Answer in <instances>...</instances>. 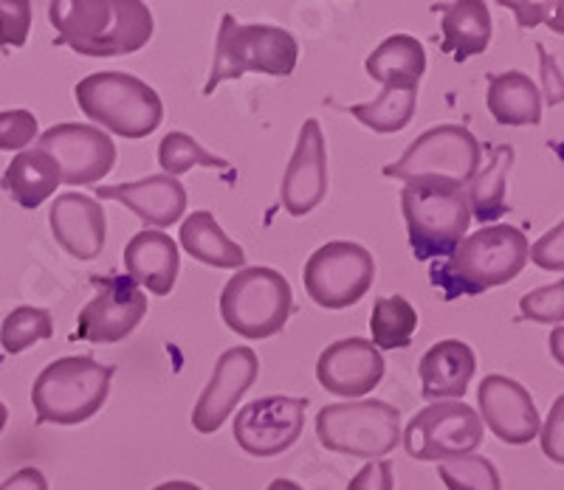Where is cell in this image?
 <instances>
[{"label":"cell","mask_w":564,"mask_h":490,"mask_svg":"<svg viewBox=\"0 0 564 490\" xmlns=\"http://www.w3.org/2000/svg\"><path fill=\"white\" fill-rule=\"evenodd\" d=\"M294 293L274 268H243L220 293V316L226 327L243 338H271L289 325Z\"/></svg>","instance_id":"52a82bcc"},{"label":"cell","mask_w":564,"mask_h":490,"mask_svg":"<svg viewBox=\"0 0 564 490\" xmlns=\"http://www.w3.org/2000/svg\"><path fill=\"white\" fill-rule=\"evenodd\" d=\"M347 490H395L390 459H372L350 479Z\"/></svg>","instance_id":"74e56055"},{"label":"cell","mask_w":564,"mask_h":490,"mask_svg":"<svg viewBox=\"0 0 564 490\" xmlns=\"http://www.w3.org/2000/svg\"><path fill=\"white\" fill-rule=\"evenodd\" d=\"M300 45L291 32L276 26H240L231 14H224L215 45V63H212L209 83L204 94H215L226 79H240L243 74H265V77H289L296 68Z\"/></svg>","instance_id":"8992f818"},{"label":"cell","mask_w":564,"mask_h":490,"mask_svg":"<svg viewBox=\"0 0 564 490\" xmlns=\"http://www.w3.org/2000/svg\"><path fill=\"white\" fill-rule=\"evenodd\" d=\"M528 237L513 226H486L463 237L446 260L432 265V285L443 287L446 302L477 296L517 280L528 262Z\"/></svg>","instance_id":"7a4b0ae2"},{"label":"cell","mask_w":564,"mask_h":490,"mask_svg":"<svg viewBox=\"0 0 564 490\" xmlns=\"http://www.w3.org/2000/svg\"><path fill=\"white\" fill-rule=\"evenodd\" d=\"M265 490H302V488L296 482H291V479H274Z\"/></svg>","instance_id":"ee69618b"},{"label":"cell","mask_w":564,"mask_h":490,"mask_svg":"<svg viewBox=\"0 0 564 490\" xmlns=\"http://www.w3.org/2000/svg\"><path fill=\"white\" fill-rule=\"evenodd\" d=\"M372 280H376L372 254L359 242L347 240L327 242L316 249L302 271L308 296L327 311L356 305L370 291Z\"/></svg>","instance_id":"8fae6325"},{"label":"cell","mask_w":564,"mask_h":490,"mask_svg":"<svg viewBox=\"0 0 564 490\" xmlns=\"http://www.w3.org/2000/svg\"><path fill=\"white\" fill-rule=\"evenodd\" d=\"M372 347L376 350H404L417 330V313L404 296H381L370 313Z\"/></svg>","instance_id":"f1b7e54d"},{"label":"cell","mask_w":564,"mask_h":490,"mask_svg":"<svg viewBox=\"0 0 564 490\" xmlns=\"http://www.w3.org/2000/svg\"><path fill=\"white\" fill-rule=\"evenodd\" d=\"M59 184V170L52 155L43 150H23L7 166V173L0 178V186L7 189L9 198L23 209H37L45 198H52Z\"/></svg>","instance_id":"cb8c5ba5"},{"label":"cell","mask_w":564,"mask_h":490,"mask_svg":"<svg viewBox=\"0 0 564 490\" xmlns=\"http://www.w3.org/2000/svg\"><path fill=\"white\" fill-rule=\"evenodd\" d=\"M316 378L339 398H361L384 378V356L367 338H341L316 363Z\"/></svg>","instance_id":"ac0fdd59"},{"label":"cell","mask_w":564,"mask_h":490,"mask_svg":"<svg viewBox=\"0 0 564 490\" xmlns=\"http://www.w3.org/2000/svg\"><path fill=\"white\" fill-rule=\"evenodd\" d=\"M480 421L491 428L494 437H500L508 446H528L539 434V412L522 383L506 375L482 378L480 392Z\"/></svg>","instance_id":"e0dca14e"},{"label":"cell","mask_w":564,"mask_h":490,"mask_svg":"<svg viewBox=\"0 0 564 490\" xmlns=\"http://www.w3.org/2000/svg\"><path fill=\"white\" fill-rule=\"evenodd\" d=\"M482 166V144L460 124H441L417 135L395 164L384 166L387 178L446 181L460 189L471 184Z\"/></svg>","instance_id":"9c48e42d"},{"label":"cell","mask_w":564,"mask_h":490,"mask_svg":"<svg viewBox=\"0 0 564 490\" xmlns=\"http://www.w3.org/2000/svg\"><path fill=\"white\" fill-rule=\"evenodd\" d=\"M316 434L327 451L372 462L401 443V412L384 401L330 403L316 417Z\"/></svg>","instance_id":"ba28073f"},{"label":"cell","mask_w":564,"mask_h":490,"mask_svg":"<svg viewBox=\"0 0 564 490\" xmlns=\"http://www.w3.org/2000/svg\"><path fill=\"white\" fill-rule=\"evenodd\" d=\"M542 448H545L547 457L556 465L564 462L562 454V398L556 401V406L551 409V417H547V426L542 432Z\"/></svg>","instance_id":"f35d334b"},{"label":"cell","mask_w":564,"mask_h":490,"mask_svg":"<svg viewBox=\"0 0 564 490\" xmlns=\"http://www.w3.org/2000/svg\"><path fill=\"white\" fill-rule=\"evenodd\" d=\"M522 316L539 322V325H562L564 318V282L556 285L536 287V291L525 293L520 302Z\"/></svg>","instance_id":"836d02e7"},{"label":"cell","mask_w":564,"mask_h":490,"mask_svg":"<svg viewBox=\"0 0 564 490\" xmlns=\"http://www.w3.org/2000/svg\"><path fill=\"white\" fill-rule=\"evenodd\" d=\"M113 367L88 356L57 358L45 367L32 386V403L37 423L77 426L90 421L105 406L110 392Z\"/></svg>","instance_id":"277c9868"},{"label":"cell","mask_w":564,"mask_h":490,"mask_svg":"<svg viewBox=\"0 0 564 490\" xmlns=\"http://www.w3.org/2000/svg\"><path fill=\"white\" fill-rule=\"evenodd\" d=\"M508 7L517 12V18H520V26H533V23H536L542 14L551 12V9H556L558 3L556 7H551V3H508Z\"/></svg>","instance_id":"60d3db41"},{"label":"cell","mask_w":564,"mask_h":490,"mask_svg":"<svg viewBox=\"0 0 564 490\" xmlns=\"http://www.w3.org/2000/svg\"><path fill=\"white\" fill-rule=\"evenodd\" d=\"M77 105L90 121L122 139H148L164 121V105L148 83L122 70H99L79 79Z\"/></svg>","instance_id":"3957f363"},{"label":"cell","mask_w":564,"mask_h":490,"mask_svg":"<svg viewBox=\"0 0 564 490\" xmlns=\"http://www.w3.org/2000/svg\"><path fill=\"white\" fill-rule=\"evenodd\" d=\"M401 211L417 260L449 257L471 226L466 189L446 181H412L401 189Z\"/></svg>","instance_id":"5b68a950"},{"label":"cell","mask_w":564,"mask_h":490,"mask_svg":"<svg viewBox=\"0 0 564 490\" xmlns=\"http://www.w3.org/2000/svg\"><path fill=\"white\" fill-rule=\"evenodd\" d=\"M97 296L79 311L77 333L90 345H116L148 316V296L130 276H94Z\"/></svg>","instance_id":"4fadbf2b"},{"label":"cell","mask_w":564,"mask_h":490,"mask_svg":"<svg viewBox=\"0 0 564 490\" xmlns=\"http://www.w3.org/2000/svg\"><path fill=\"white\" fill-rule=\"evenodd\" d=\"M437 477L449 490H502L500 471L494 468L491 459L477 457V454L441 462Z\"/></svg>","instance_id":"d6a6232c"},{"label":"cell","mask_w":564,"mask_h":490,"mask_svg":"<svg viewBox=\"0 0 564 490\" xmlns=\"http://www.w3.org/2000/svg\"><path fill=\"white\" fill-rule=\"evenodd\" d=\"M421 395L426 401H449V398L466 395L468 383L477 372L475 350L466 341L446 338L437 341L426 356L421 358Z\"/></svg>","instance_id":"44dd1931"},{"label":"cell","mask_w":564,"mask_h":490,"mask_svg":"<svg viewBox=\"0 0 564 490\" xmlns=\"http://www.w3.org/2000/svg\"><path fill=\"white\" fill-rule=\"evenodd\" d=\"M404 448L417 462H449L471 457L482 443L480 414L460 401H441L421 409L401 434Z\"/></svg>","instance_id":"30bf717a"},{"label":"cell","mask_w":564,"mask_h":490,"mask_svg":"<svg viewBox=\"0 0 564 490\" xmlns=\"http://www.w3.org/2000/svg\"><path fill=\"white\" fill-rule=\"evenodd\" d=\"M97 195L102 200H119L155 229H167V226L178 224L186 211V189L178 184V178H170L164 173L148 175V178L133 181V184L102 186V189H97Z\"/></svg>","instance_id":"ffe728a7"},{"label":"cell","mask_w":564,"mask_h":490,"mask_svg":"<svg viewBox=\"0 0 564 490\" xmlns=\"http://www.w3.org/2000/svg\"><path fill=\"white\" fill-rule=\"evenodd\" d=\"M54 240L65 254L77 260H97L105 249V209L83 192H65L48 211Z\"/></svg>","instance_id":"d6986e66"},{"label":"cell","mask_w":564,"mask_h":490,"mask_svg":"<svg viewBox=\"0 0 564 490\" xmlns=\"http://www.w3.org/2000/svg\"><path fill=\"white\" fill-rule=\"evenodd\" d=\"M159 164L164 175L178 178V175L189 173L193 166H206V170H226L229 161L218 159V155L206 153L204 146L186 133H167L159 144Z\"/></svg>","instance_id":"1f68e13d"},{"label":"cell","mask_w":564,"mask_h":490,"mask_svg":"<svg viewBox=\"0 0 564 490\" xmlns=\"http://www.w3.org/2000/svg\"><path fill=\"white\" fill-rule=\"evenodd\" d=\"M124 268L139 287H148L155 296H167L181 271L178 246L161 231H139L124 249Z\"/></svg>","instance_id":"7402d4cb"},{"label":"cell","mask_w":564,"mask_h":490,"mask_svg":"<svg viewBox=\"0 0 564 490\" xmlns=\"http://www.w3.org/2000/svg\"><path fill=\"white\" fill-rule=\"evenodd\" d=\"M0 490H48V479L40 468H20L7 482H0Z\"/></svg>","instance_id":"ab89813d"},{"label":"cell","mask_w":564,"mask_h":490,"mask_svg":"<svg viewBox=\"0 0 564 490\" xmlns=\"http://www.w3.org/2000/svg\"><path fill=\"white\" fill-rule=\"evenodd\" d=\"M37 135V119L32 110H7L0 113V150L12 153V150H26Z\"/></svg>","instance_id":"d590c367"},{"label":"cell","mask_w":564,"mask_h":490,"mask_svg":"<svg viewBox=\"0 0 564 490\" xmlns=\"http://www.w3.org/2000/svg\"><path fill=\"white\" fill-rule=\"evenodd\" d=\"M513 164V150L508 144L488 146V166H480L466 189L471 220L494 224L508 211L506 204V178Z\"/></svg>","instance_id":"4316f807"},{"label":"cell","mask_w":564,"mask_h":490,"mask_svg":"<svg viewBox=\"0 0 564 490\" xmlns=\"http://www.w3.org/2000/svg\"><path fill=\"white\" fill-rule=\"evenodd\" d=\"M32 29V3L29 0H0V48L26 45Z\"/></svg>","instance_id":"e575fe53"},{"label":"cell","mask_w":564,"mask_h":490,"mask_svg":"<svg viewBox=\"0 0 564 490\" xmlns=\"http://www.w3.org/2000/svg\"><path fill=\"white\" fill-rule=\"evenodd\" d=\"M305 409L308 398H257L235 414V439L251 457H280L302 437Z\"/></svg>","instance_id":"7c38bea8"},{"label":"cell","mask_w":564,"mask_h":490,"mask_svg":"<svg viewBox=\"0 0 564 490\" xmlns=\"http://www.w3.org/2000/svg\"><path fill=\"white\" fill-rule=\"evenodd\" d=\"M488 113L508 128L539 124L542 119V96L531 77L522 70H506L488 79Z\"/></svg>","instance_id":"d4e9b609"},{"label":"cell","mask_w":564,"mask_h":490,"mask_svg":"<svg viewBox=\"0 0 564 490\" xmlns=\"http://www.w3.org/2000/svg\"><path fill=\"white\" fill-rule=\"evenodd\" d=\"M181 246L186 254L206 262L212 268H240L246 262V251L238 242L229 240L212 211H193L181 226Z\"/></svg>","instance_id":"83f0119b"},{"label":"cell","mask_w":564,"mask_h":490,"mask_svg":"<svg viewBox=\"0 0 564 490\" xmlns=\"http://www.w3.org/2000/svg\"><path fill=\"white\" fill-rule=\"evenodd\" d=\"M491 43V14L482 0H460L443 12V52L457 63L482 54Z\"/></svg>","instance_id":"484cf974"},{"label":"cell","mask_w":564,"mask_h":490,"mask_svg":"<svg viewBox=\"0 0 564 490\" xmlns=\"http://www.w3.org/2000/svg\"><path fill=\"white\" fill-rule=\"evenodd\" d=\"M153 490H200V488L193 482H184V479H173V482H164Z\"/></svg>","instance_id":"7bdbcfd3"},{"label":"cell","mask_w":564,"mask_h":490,"mask_svg":"<svg viewBox=\"0 0 564 490\" xmlns=\"http://www.w3.org/2000/svg\"><path fill=\"white\" fill-rule=\"evenodd\" d=\"M37 150L52 155L59 181L68 186L97 184L116 164V144L94 124H54L40 135Z\"/></svg>","instance_id":"5bb4252c"},{"label":"cell","mask_w":564,"mask_h":490,"mask_svg":"<svg viewBox=\"0 0 564 490\" xmlns=\"http://www.w3.org/2000/svg\"><path fill=\"white\" fill-rule=\"evenodd\" d=\"M48 18L57 43L85 57L135 54L153 37V12L141 0H54Z\"/></svg>","instance_id":"6da1fadb"},{"label":"cell","mask_w":564,"mask_h":490,"mask_svg":"<svg viewBox=\"0 0 564 490\" xmlns=\"http://www.w3.org/2000/svg\"><path fill=\"white\" fill-rule=\"evenodd\" d=\"M260 361H257L251 347H231L215 363L209 383L200 392L198 403L193 409V426L200 434H215L229 414H235L240 398L249 392L251 383L257 381Z\"/></svg>","instance_id":"9a60e30c"},{"label":"cell","mask_w":564,"mask_h":490,"mask_svg":"<svg viewBox=\"0 0 564 490\" xmlns=\"http://www.w3.org/2000/svg\"><path fill=\"white\" fill-rule=\"evenodd\" d=\"M54 336L52 313L43 307H14L0 327V345L7 352H23L34 345V341H45Z\"/></svg>","instance_id":"4dcf8cb0"},{"label":"cell","mask_w":564,"mask_h":490,"mask_svg":"<svg viewBox=\"0 0 564 490\" xmlns=\"http://www.w3.org/2000/svg\"><path fill=\"white\" fill-rule=\"evenodd\" d=\"M536 48H539V54H542V65H545V74H547V77H545V83H547V102L558 105V102H562V99H558V96L553 94V83H556V88L562 90V85H558V68H556V65H553V70H551V57H547V54H545V48H542V45H536Z\"/></svg>","instance_id":"b9f144b4"},{"label":"cell","mask_w":564,"mask_h":490,"mask_svg":"<svg viewBox=\"0 0 564 490\" xmlns=\"http://www.w3.org/2000/svg\"><path fill=\"white\" fill-rule=\"evenodd\" d=\"M564 226L558 224L556 229L547 231L536 246L528 249V260L536 262L539 268H545V271H562L564 268V251H562V240H564Z\"/></svg>","instance_id":"8d00e7d4"},{"label":"cell","mask_w":564,"mask_h":490,"mask_svg":"<svg viewBox=\"0 0 564 490\" xmlns=\"http://www.w3.org/2000/svg\"><path fill=\"white\" fill-rule=\"evenodd\" d=\"M417 90H401V88H384L376 99L361 105H352L350 113L365 124V128L376 130V133H398L415 116V99Z\"/></svg>","instance_id":"f546056e"},{"label":"cell","mask_w":564,"mask_h":490,"mask_svg":"<svg viewBox=\"0 0 564 490\" xmlns=\"http://www.w3.org/2000/svg\"><path fill=\"white\" fill-rule=\"evenodd\" d=\"M423 70L426 52L412 34H392L367 57V74L384 88L417 90Z\"/></svg>","instance_id":"603a6c76"},{"label":"cell","mask_w":564,"mask_h":490,"mask_svg":"<svg viewBox=\"0 0 564 490\" xmlns=\"http://www.w3.org/2000/svg\"><path fill=\"white\" fill-rule=\"evenodd\" d=\"M327 195V153L319 121L308 119L300 130V141L291 155V164L282 175L280 198L291 217H305Z\"/></svg>","instance_id":"2e32d148"},{"label":"cell","mask_w":564,"mask_h":490,"mask_svg":"<svg viewBox=\"0 0 564 490\" xmlns=\"http://www.w3.org/2000/svg\"><path fill=\"white\" fill-rule=\"evenodd\" d=\"M7 421H9V409L3 406V403H0V432L7 428Z\"/></svg>","instance_id":"f6af8a7d"}]
</instances>
